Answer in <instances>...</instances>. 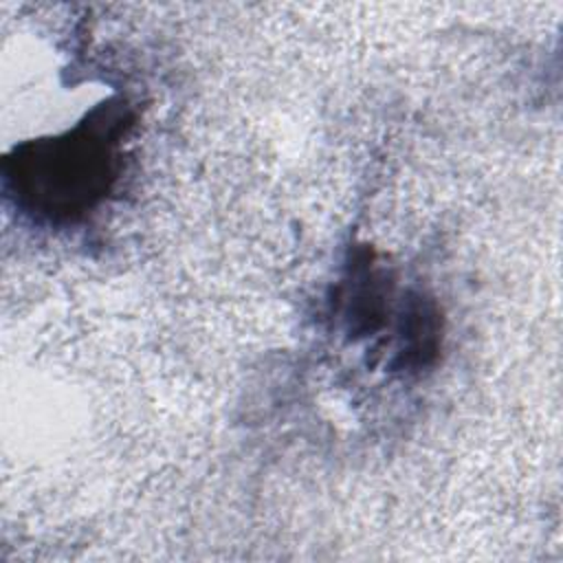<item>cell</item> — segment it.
Here are the masks:
<instances>
[{
	"mask_svg": "<svg viewBox=\"0 0 563 563\" xmlns=\"http://www.w3.org/2000/svg\"><path fill=\"white\" fill-rule=\"evenodd\" d=\"M132 121L128 103L110 99L59 136L13 147L2 163L9 196L29 216L53 224L84 218L119 178L121 143Z\"/></svg>",
	"mask_w": 563,
	"mask_h": 563,
	"instance_id": "cell-1",
	"label": "cell"
},
{
	"mask_svg": "<svg viewBox=\"0 0 563 563\" xmlns=\"http://www.w3.org/2000/svg\"><path fill=\"white\" fill-rule=\"evenodd\" d=\"M440 345V314L431 299L413 295L402 314L398 365L407 372L427 367Z\"/></svg>",
	"mask_w": 563,
	"mask_h": 563,
	"instance_id": "cell-2",
	"label": "cell"
}]
</instances>
